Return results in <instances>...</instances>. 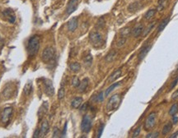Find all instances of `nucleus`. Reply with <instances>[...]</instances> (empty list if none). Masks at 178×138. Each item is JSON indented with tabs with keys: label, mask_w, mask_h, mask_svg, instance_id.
Masks as SVG:
<instances>
[{
	"label": "nucleus",
	"mask_w": 178,
	"mask_h": 138,
	"mask_svg": "<svg viewBox=\"0 0 178 138\" xmlns=\"http://www.w3.org/2000/svg\"><path fill=\"white\" fill-rule=\"evenodd\" d=\"M40 36L33 35L28 40L27 43V52L30 56H34L38 53L40 49Z\"/></svg>",
	"instance_id": "1"
},
{
	"label": "nucleus",
	"mask_w": 178,
	"mask_h": 138,
	"mask_svg": "<svg viewBox=\"0 0 178 138\" xmlns=\"http://www.w3.org/2000/svg\"><path fill=\"white\" fill-rule=\"evenodd\" d=\"M120 100H121V98H120V95L116 94L114 95H112L110 98V100H108L107 104H106V110L108 112L116 110L120 105Z\"/></svg>",
	"instance_id": "2"
},
{
	"label": "nucleus",
	"mask_w": 178,
	"mask_h": 138,
	"mask_svg": "<svg viewBox=\"0 0 178 138\" xmlns=\"http://www.w3.org/2000/svg\"><path fill=\"white\" fill-rule=\"evenodd\" d=\"M89 40L92 45L95 48H99L103 44V38L97 31H92L89 35Z\"/></svg>",
	"instance_id": "3"
},
{
	"label": "nucleus",
	"mask_w": 178,
	"mask_h": 138,
	"mask_svg": "<svg viewBox=\"0 0 178 138\" xmlns=\"http://www.w3.org/2000/svg\"><path fill=\"white\" fill-rule=\"evenodd\" d=\"M55 56V50L53 47H46L43 50L42 54H41V59L44 63H50L52 61Z\"/></svg>",
	"instance_id": "4"
},
{
	"label": "nucleus",
	"mask_w": 178,
	"mask_h": 138,
	"mask_svg": "<svg viewBox=\"0 0 178 138\" xmlns=\"http://www.w3.org/2000/svg\"><path fill=\"white\" fill-rule=\"evenodd\" d=\"M157 124V114L156 113H151L148 116L146 121L144 123V130L150 131L152 130Z\"/></svg>",
	"instance_id": "5"
},
{
	"label": "nucleus",
	"mask_w": 178,
	"mask_h": 138,
	"mask_svg": "<svg viewBox=\"0 0 178 138\" xmlns=\"http://www.w3.org/2000/svg\"><path fill=\"white\" fill-rule=\"evenodd\" d=\"M92 117H90V115H84L82 119V123H81L82 132L84 133H88L92 129Z\"/></svg>",
	"instance_id": "6"
},
{
	"label": "nucleus",
	"mask_w": 178,
	"mask_h": 138,
	"mask_svg": "<svg viewBox=\"0 0 178 138\" xmlns=\"http://www.w3.org/2000/svg\"><path fill=\"white\" fill-rule=\"evenodd\" d=\"M12 112H13V109L12 107H7L3 109L2 114H1V122L3 124L7 125L10 122V119H11L12 115Z\"/></svg>",
	"instance_id": "7"
},
{
	"label": "nucleus",
	"mask_w": 178,
	"mask_h": 138,
	"mask_svg": "<svg viewBox=\"0 0 178 138\" xmlns=\"http://www.w3.org/2000/svg\"><path fill=\"white\" fill-rule=\"evenodd\" d=\"M44 91L47 96L51 97L55 94V88L52 82L49 79H45L44 82Z\"/></svg>",
	"instance_id": "8"
},
{
	"label": "nucleus",
	"mask_w": 178,
	"mask_h": 138,
	"mask_svg": "<svg viewBox=\"0 0 178 138\" xmlns=\"http://www.w3.org/2000/svg\"><path fill=\"white\" fill-rule=\"evenodd\" d=\"M144 4L142 2V0H137V1H134L133 3H131L128 6V11L129 12H137L138 11H139L143 8Z\"/></svg>",
	"instance_id": "9"
},
{
	"label": "nucleus",
	"mask_w": 178,
	"mask_h": 138,
	"mask_svg": "<svg viewBox=\"0 0 178 138\" xmlns=\"http://www.w3.org/2000/svg\"><path fill=\"white\" fill-rule=\"evenodd\" d=\"M3 15L4 18L10 23H14L15 21H16V16H15L14 12L12 11V9L8 8L3 10Z\"/></svg>",
	"instance_id": "10"
},
{
	"label": "nucleus",
	"mask_w": 178,
	"mask_h": 138,
	"mask_svg": "<svg viewBox=\"0 0 178 138\" xmlns=\"http://www.w3.org/2000/svg\"><path fill=\"white\" fill-rule=\"evenodd\" d=\"M78 6H79V0H69L66 8V14L68 16L72 14L73 12L76 11Z\"/></svg>",
	"instance_id": "11"
},
{
	"label": "nucleus",
	"mask_w": 178,
	"mask_h": 138,
	"mask_svg": "<svg viewBox=\"0 0 178 138\" xmlns=\"http://www.w3.org/2000/svg\"><path fill=\"white\" fill-rule=\"evenodd\" d=\"M143 30H144V27H143V25H142V24H138V25H136V26L133 28V30H131V34L134 37L137 38V37L140 36L141 35H143Z\"/></svg>",
	"instance_id": "12"
},
{
	"label": "nucleus",
	"mask_w": 178,
	"mask_h": 138,
	"mask_svg": "<svg viewBox=\"0 0 178 138\" xmlns=\"http://www.w3.org/2000/svg\"><path fill=\"white\" fill-rule=\"evenodd\" d=\"M79 26V20L77 18H73L70 19L68 22V29L71 32L75 31Z\"/></svg>",
	"instance_id": "13"
},
{
	"label": "nucleus",
	"mask_w": 178,
	"mask_h": 138,
	"mask_svg": "<svg viewBox=\"0 0 178 138\" xmlns=\"http://www.w3.org/2000/svg\"><path fill=\"white\" fill-rule=\"evenodd\" d=\"M47 111H48V103H47V102H44V103L41 104V106L40 107V109H38L37 114H38L39 120H41V119H42V117L46 114Z\"/></svg>",
	"instance_id": "14"
},
{
	"label": "nucleus",
	"mask_w": 178,
	"mask_h": 138,
	"mask_svg": "<svg viewBox=\"0 0 178 138\" xmlns=\"http://www.w3.org/2000/svg\"><path fill=\"white\" fill-rule=\"evenodd\" d=\"M50 131V126H49V123L46 120L44 121L41 124V128H40V132H41V137H44L47 135V133Z\"/></svg>",
	"instance_id": "15"
},
{
	"label": "nucleus",
	"mask_w": 178,
	"mask_h": 138,
	"mask_svg": "<svg viewBox=\"0 0 178 138\" xmlns=\"http://www.w3.org/2000/svg\"><path fill=\"white\" fill-rule=\"evenodd\" d=\"M151 50V45H145V46H143V47L141 49L139 53V58H138L139 62L140 61H142V60L146 57V55L149 53V50Z\"/></svg>",
	"instance_id": "16"
},
{
	"label": "nucleus",
	"mask_w": 178,
	"mask_h": 138,
	"mask_svg": "<svg viewBox=\"0 0 178 138\" xmlns=\"http://www.w3.org/2000/svg\"><path fill=\"white\" fill-rule=\"evenodd\" d=\"M88 84H89V80L88 78H84V79L82 80V82H80V84L78 86V90H79V92H84L87 88H88Z\"/></svg>",
	"instance_id": "17"
},
{
	"label": "nucleus",
	"mask_w": 178,
	"mask_h": 138,
	"mask_svg": "<svg viewBox=\"0 0 178 138\" xmlns=\"http://www.w3.org/2000/svg\"><path fill=\"white\" fill-rule=\"evenodd\" d=\"M82 101H83V100H82V97H75L72 100V102H71L72 108H73V109H79V107L82 105Z\"/></svg>",
	"instance_id": "18"
},
{
	"label": "nucleus",
	"mask_w": 178,
	"mask_h": 138,
	"mask_svg": "<svg viewBox=\"0 0 178 138\" xmlns=\"http://www.w3.org/2000/svg\"><path fill=\"white\" fill-rule=\"evenodd\" d=\"M121 74H122V71L121 69H117L116 72H114L113 73L111 74L110 77H109L108 79V82H115L116 80H117L120 76H121Z\"/></svg>",
	"instance_id": "19"
},
{
	"label": "nucleus",
	"mask_w": 178,
	"mask_h": 138,
	"mask_svg": "<svg viewBox=\"0 0 178 138\" xmlns=\"http://www.w3.org/2000/svg\"><path fill=\"white\" fill-rule=\"evenodd\" d=\"M157 12V9L155 8H151L149 9V11L144 14V19L147 20V21H150L151 19H153V18L154 17L155 14Z\"/></svg>",
	"instance_id": "20"
},
{
	"label": "nucleus",
	"mask_w": 178,
	"mask_h": 138,
	"mask_svg": "<svg viewBox=\"0 0 178 138\" xmlns=\"http://www.w3.org/2000/svg\"><path fill=\"white\" fill-rule=\"evenodd\" d=\"M117 56V53L116 52V51H114V50H112V51H111L110 53H108V54L106 56V61L108 63H111L112 62L113 60H115L116 59V58Z\"/></svg>",
	"instance_id": "21"
},
{
	"label": "nucleus",
	"mask_w": 178,
	"mask_h": 138,
	"mask_svg": "<svg viewBox=\"0 0 178 138\" xmlns=\"http://www.w3.org/2000/svg\"><path fill=\"white\" fill-rule=\"evenodd\" d=\"M24 94L26 95H29L32 92V82L29 81L24 86Z\"/></svg>",
	"instance_id": "22"
},
{
	"label": "nucleus",
	"mask_w": 178,
	"mask_h": 138,
	"mask_svg": "<svg viewBox=\"0 0 178 138\" xmlns=\"http://www.w3.org/2000/svg\"><path fill=\"white\" fill-rule=\"evenodd\" d=\"M70 70L73 72H79L80 69H81V65L78 62H74L73 63H71L69 66Z\"/></svg>",
	"instance_id": "23"
},
{
	"label": "nucleus",
	"mask_w": 178,
	"mask_h": 138,
	"mask_svg": "<svg viewBox=\"0 0 178 138\" xmlns=\"http://www.w3.org/2000/svg\"><path fill=\"white\" fill-rule=\"evenodd\" d=\"M169 21H170L169 18H165L163 21H162V22L159 24V26H158V33L162 32V31L163 30L164 28L166 27V25H167V24H168V22H169Z\"/></svg>",
	"instance_id": "24"
},
{
	"label": "nucleus",
	"mask_w": 178,
	"mask_h": 138,
	"mask_svg": "<svg viewBox=\"0 0 178 138\" xmlns=\"http://www.w3.org/2000/svg\"><path fill=\"white\" fill-rule=\"evenodd\" d=\"M120 85V82H116V83H113V84H111L108 88L106 89V91L105 92L106 96H108L109 95L111 94V92H112V91H114L115 88L118 87Z\"/></svg>",
	"instance_id": "25"
},
{
	"label": "nucleus",
	"mask_w": 178,
	"mask_h": 138,
	"mask_svg": "<svg viewBox=\"0 0 178 138\" xmlns=\"http://www.w3.org/2000/svg\"><path fill=\"white\" fill-rule=\"evenodd\" d=\"M83 63H84L85 66L88 67V68L92 65V56L91 53H88V55L83 59Z\"/></svg>",
	"instance_id": "26"
},
{
	"label": "nucleus",
	"mask_w": 178,
	"mask_h": 138,
	"mask_svg": "<svg viewBox=\"0 0 178 138\" xmlns=\"http://www.w3.org/2000/svg\"><path fill=\"white\" fill-rule=\"evenodd\" d=\"M131 33V30H130V28L129 27H126L120 30V37H123V38H128L129 35H130Z\"/></svg>",
	"instance_id": "27"
},
{
	"label": "nucleus",
	"mask_w": 178,
	"mask_h": 138,
	"mask_svg": "<svg viewBox=\"0 0 178 138\" xmlns=\"http://www.w3.org/2000/svg\"><path fill=\"white\" fill-rule=\"evenodd\" d=\"M172 129V123H167L166 125H164L163 128V135H166V134H168L170 132H171V130Z\"/></svg>",
	"instance_id": "28"
},
{
	"label": "nucleus",
	"mask_w": 178,
	"mask_h": 138,
	"mask_svg": "<svg viewBox=\"0 0 178 138\" xmlns=\"http://www.w3.org/2000/svg\"><path fill=\"white\" fill-rule=\"evenodd\" d=\"M178 112V104H172V107L169 109V115L171 116H174V115Z\"/></svg>",
	"instance_id": "29"
},
{
	"label": "nucleus",
	"mask_w": 178,
	"mask_h": 138,
	"mask_svg": "<svg viewBox=\"0 0 178 138\" xmlns=\"http://www.w3.org/2000/svg\"><path fill=\"white\" fill-rule=\"evenodd\" d=\"M105 24H106V21H105V19L103 18H101L97 21V22H96V27L97 28V29H102L103 27H105Z\"/></svg>",
	"instance_id": "30"
},
{
	"label": "nucleus",
	"mask_w": 178,
	"mask_h": 138,
	"mask_svg": "<svg viewBox=\"0 0 178 138\" xmlns=\"http://www.w3.org/2000/svg\"><path fill=\"white\" fill-rule=\"evenodd\" d=\"M65 96V89H64V86H61L58 92V100H63Z\"/></svg>",
	"instance_id": "31"
},
{
	"label": "nucleus",
	"mask_w": 178,
	"mask_h": 138,
	"mask_svg": "<svg viewBox=\"0 0 178 138\" xmlns=\"http://www.w3.org/2000/svg\"><path fill=\"white\" fill-rule=\"evenodd\" d=\"M166 2H167V0H158V6L157 11H162L166 7Z\"/></svg>",
	"instance_id": "32"
},
{
	"label": "nucleus",
	"mask_w": 178,
	"mask_h": 138,
	"mask_svg": "<svg viewBox=\"0 0 178 138\" xmlns=\"http://www.w3.org/2000/svg\"><path fill=\"white\" fill-rule=\"evenodd\" d=\"M71 84H72V85H73V87H77V88H78V86H79V84H80V80H79V77L76 76H73V79H72V82H71Z\"/></svg>",
	"instance_id": "33"
},
{
	"label": "nucleus",
	"mask_w": 178,
	"mask_h": 138,
	"mask_svg": "<svg viewBox=\"0 0 178 138\" xmlns=\"http://www.w3.org/2000/svg\"><path fill=\"white\" fill-rule=\"evenodd\" d=\"M155 23H156V22H155V21H153V23H151L150 25H149V27H148V28H147L145 30H143V36H146V35H148V34H149V33L150 32V31H151L153 29V27H155Z\"/></svg>",
	"instance_id": "34"
},
{
	"label": "nucleus",
	"mask_w": 178,
	"mask_h": 138,
	"mask_svg": "<svg viewBox=\"0 0 178 138\" xmlns=\"http://www.w3.org/2000/svg\"><path fill=\"white\" fill-rule=\"evenodd\" d=\"M61 136V133H60V131L59 129L57 127H55L54 130H53V137L54 138H57V137H60Z\"/></svg>",
	"instance_id": "35"
},
{
	"label": "nucleus",
	"mask_w": 178,
	"mask_h": 138,
	"mask_svg": "<svg viewBox=\"0 0 178 138\" xmlns=\"http://www.w3.org/2000/svg\"><path fill=\"white\" fill-rule=\"evenodd\" d=\"M126 40H127L126 38H123V37H120V40H118V41H117V43H116L117 47H122L123 45L126 44Z\"/></svg>",
	"instance_id": "36"
},
{
	"label": "nucleus",
	"mask_w": 178,
	"mask_h": 138,
	"mask_svg": "<svg viewBox=\"0 0 178 138\" xmlns=\"http://www.w3.org/2000/svg\"><path fill=\"white\" fill-rule=\"evenodd\" d=\"M104 127H105L104 124H101L100 125V127H98V130H97V133H96V137H101L102 136V132L104 130Z\"/></svg>",
	"instance_id": "37"
},
{
	"label": "nucleus",
	"mask_w": 178,
	"mask_h": 138,
	"mask_svg": "<svg viewBox=\"0 0 178 138\" xmlns=\"http://www.w3.org/2000/svg\"><path fill=\"white\" fill-rule=\"evenodd\" d=\"M158 136H159V132H151V133H149V134L146 136L147 138H157Z\"/></svg>",
	"instance_id": "38"
},
{
	"label": "nucleus",
	"mask_w": 178,
	"mask_h": 138,
	"mask_svg": "<svg viewBox=\"0 0 178 138\" xmlns=\"http://www.w3.org/2000/svg\"><path fill=\"white\" fill-rule=\"evenodd\" d=\"M140 132H141V127H138L136 129L134 130V132H133V135H132V136L133 137H137V136H139L140 134Z\"/></svg>",
	"instance_id": "39"
},
{
	"label": "nucleus",
	"mask_w": 178,
	"mask_h": 138,
	"mask_svg": "<svg viewBox=\"0 0 178 138\" xmlns=\"http://www.w3.org/2000/svg\"><path fill=\"white\" fill-rule=\"evenodd\" d=\"M178 82V76L176 78L173 82H172V83H171V85H170V87H169V91H171V90H172V89L175 87L176 85V84H177Z\"/></svg>",
	"instance_id": "40"
},
{
	"label": "nucleus",
	"mask_w": 178,
	"mask_h": 138,
	"mask_svg": "<svg viewBox=\"0 0 178 138\" xmlns=\"http://www.w3.org/2000/svg\"><path fill=\"white\" fill-rule=\"evenodd\" d=\"M33 137L34 138H38L41 137V132H40V129H36L34 132V134H33Z\"/></svg>",
	"instance_id": "41"
},
{
	"label": "nucleus",
	"mask_w": 178,
	"mask_h": 138,
	"mask_svg": "<svg viewBox=\"0 0 178 138\" xmlns=\"http://www.w3.org/2000/svg\"><path fill=\"white\" fill-rule=\"evenodd\" d=\"M103 100H104L103 92H101V93L97 95V97H96V100H97V101H100V102H102V101H103Z\"/></svg>",
	"instance_id": "42"
},
{
	"label": "nucleus",
	"mask_w": 178,
	"mask_h": 138,
	"mask_svg": "<svg viewBox=\"0 0 178 138\" xmlns=\"http://www.w3.org/2000/svg\"><path fill=\"white\" fill-rule=\"evenodd\" d=\"M172 100H178V90L176 91H175L172 95Z\"/></svg>",
	"instance_id": "43"
},
{
	"label": "nucleus",
	"mask_w": 178,
	"mask_h": 138,
	"mask_svg": "<svg viewBox=\"0 0 178 138\" xmlns=\"http://www.w3.org/2000/svg\"><path fill=\"white\" fill-rule=\"evenodd\" d=\"M178 122V117L176 116H172V124H176Z\"/></svg>",
	"instance_id": "44"
},
{
	"label": "nucleus",
	"mask_w": 178,
	"mask_h": 138,
	"mask_svg": "<svg viewBox=\"0 0 178 138\" xmlns=\"http://www.w3.org/2000/svg\"><path fill=\"white\" fill-rule=\"evenodd\" d=\"M66 129H67V124H65V125H64V131H63V133L61 134L62 137H64V136H65V134H66Z\"/></svg>",
	"instance_id": "45"
},
{
	"label": "nucleus",
	"mask_w": 178,
	"mask_h": 138,
	"mask_svg": "<svg viewBox=\"0 0 178 138\" xmlns=\"http://www.w3.org/2000/svg\"><path fill=\"white\" fill-rule=\"evenodd\" d=\"M87 108H88V104H85L84 105L82 106V108H81V111H85V110L87 109Z\"/></svg>",
	"instance_id": "46"
},
{
	"label": "nucleus",
	"mask_w": 178,
	"mask_h": 138,
	"mask_svg": "<svg viewBox=\"0 0 178 138\" xmlns=\"http://www.w3.org/2000/svg\"><path fill=\"white\" fill-rule=\"evenodd\" d=\"M177 135H178V132H176V133H174V134H172V135L170 137H171V138L176 137V136H177Z\"/></svg>",
	"instance_id": "47"
},
{
	"label": "nucleus",
	"mask_w": 178,
	"mask_h": 138,
	"mask_svg": "<svg viewBox=\"0 0 178 138\" xmlns=\"http://www.w3.org/2000/svg\"><path fill=\"white\" fill-rule=\"evenodd\" d=\"M3 39L0 37V48L3 47Z\"/></svg>",
	"instance_id": "48"
}]
</instances>
